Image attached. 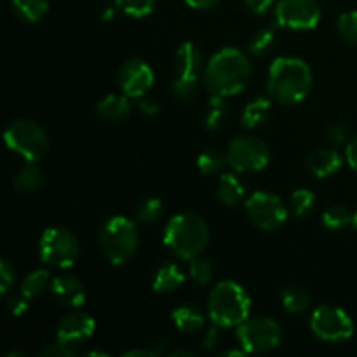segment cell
<instances>
[{"label": "cell", "instance_id": "4316f807", "mask_svg": "<svg viewBox=\"0 0 357 357\" xmlns=\"http://www.w3.org/2000/svg\"><path fill=\"white\" fill-rule=\"evenodd\" d=\"M281 300L284 309L289 314H296V316L298 314H305L309 310L310 302H312L309 293L303 288H300V286H288V288L282 289Z\"/></svg>", "mask_w": 357, "mask_h": 357}, {"label": "cell", "instance_id": "4dcf8cb0", "mask_svg": "<svg viewBox=\"0 0 357 357\" xmlns=\"http://www.w3.org/2000/svg\"><path fill=\"white\" fill-rule=\"evenodd\" d=\"M188 272H190V279L195 282V284L204 286L213 279L215 267H213V264L209 258H202L201 255H199V257L192 258L190 260Z\"/></svg>", "mask_w": 357, "mask_h": 357}, {"label": "cell", "instance_id": "8992f818", "mask_svg": "<svg viewBox=\"0 0 357 357\" xmlns=\"http://www.w3.org/2000/svg\"><path fill=\"white\" fill-rule=\"evenodd\" d=\"M6 145L20 153L26 162H37L49 149V138L44 128L30 119H16L3 131Z\"/></svg>", "mask_w": 357, "mask_h": 357}, {"label": "cell", "instance_id": "f907efd6", "mask_svg": "<svg viewBox=\"0 0 357 357\" xmlns=\"http://www.w3.org/2000/svg\"><path fill=\"white\" fill-rule=\"evenodd\" d=\"M82 354L84 356H105V357H107L108 354H107V352H101V351H91V352H82Z\"/></svg>", "mask_w": 357, "mask_h": 357}, {"label": "cell", "instance_id": "f546056e", "mask_svg": "<svg viewBox=\"0 0 357 357\" xmlns=\"http://www.w3.org/2000/svg\"><path fill=\"white\" fill-rule=\"evenodd\" d=\"M352 218H354V215L349 211V208H345V206L342 204H335V206H330V208L324 211L323 223L326 229L338 230V229H344V227L349 225V223H352Z\"/></svg>", "mask_w": 357, "mask_h": 357}, {"label": "cell", "instance_id": "74e56055", "mask_svg": "<svg viewBox=\"0 0 357 357\" xmlns=\"http://www.w3.org/2000/svg\"><path fill=\"white\" fill-rule=\"evenodd\" d=\"M14 278H16V272H14L13 264L7 258H2L0 261V293L2 295H7L10 286L14 284Z\"/></svg>", "mask_w": 357, "mask_h": 357}, {"label": "cell", "instance_id": "44dd1931", "mask_svg": "<svg viewBox=\"0 0 357 357\" xmlns=\"http://www.w3.org/2000/svg\"><path fill=\"white\" fill-rule=\"evenodd\" d=\"M173 323L181 333H195L206 326V316L195 305H180L171 314Z\"/></svg>", "mask_w": 357, "mask_h": 357}, {"label": "cell", "instance_id": "f35d334b", "mask_svg": "<svg viewBox=\"0 0 357 357\" xmlns=\"http://www.w3.org/2000/svg\"><path fill=\"white\" fill-rule=\"evenodd\" d=\"M324 138L333 146H338L342 143H345V139H347V129H345L344 124L335 122V124H330L324 129Z\"/></svg>", "mask_w": 357, "mask_h": 357}, {"label": "cell", "instance_id": "52a82bcc", "mask_svg": "<svg viewBox=\"0 0 357 357\" xmlns=\"http://www.w3.org/2000/svg\"><path fill=\"white\" fill-rule=\"evenodd\" d=\"M80 253L79 239L65 227H49L38 243V257L49 268L65 271L77 261Z\"/></svg>", "mask_w": 357, "mask_h": 357}, {"label": "cell", "instance_id": "5b68a950", "mask_svg": "<svg viewBox=\"0 0 357 357\" xmlns=\"http://www.w3.org/2000/svg\"><path fill=\"white\" fill-rule=\"evenodd\" d=\"M98 244L103 257L112 265H124L138 250L139 237L136 223L126 216H112L103 223L98 234Z\"/></svg>", "mask_w": 357, "mask_h": 357}, {"label": "cell", "instance_id": "60d3db41", "mask_svg": "<svg viewBox=\"0 0 357 357\" xmlns=\"http://www.w3.org/2000/svg\"><path fill=\"white\" fill-rule=\"evenodd\" d=\"M243 3L253 14H265L272 7L274 0H243Z\"/></svg>", "mask_w": 357, "mask_h": 357}, {"label": "cell", "instance_id": "7dc6e473", "mask_svg": "<svg viewBox=\"0 0 357 357\" xmlns=\"http://www.w3.org/2000/svg\"><path fill=\"white\" fill-rule=\"evenodd\" d=\"M115 16V7H105L103 14H101V20L108 21Z\"/></svg>", "mask_w": 357, "mask_h": 357}, {"label": "cell", "instance_id": "603a6c76", "mask_svg": "<svg viewBox=\"0 0 357 357\" xmlns=\"http://www.w3.org/2000/svg\"><path fill=\"white\" fill-rule=\"evenodd\" d=\"M44 183V174L35 166V162H26L14 176L13 185L20 194H33Z\"/></svg>", "mask_w": 357, "mask_h": 357}, {"label": "cell", "instance_id": "836d02e7", "mask_svg": "<svg viewBox=\"0 0 357 357\" xmlns=\"http://www.w3.org/2000/svg\"><path fill=\"white\" fill-rule=\"evenodd\" d=\"M173 93L180 101L192 103L199 94V79H183V77H174Z\"/></svg>", "mask_w": 357, "mask_h": 357}, {"label": "cell", "instance_id": "30bf717a", "mask_svg": "<svg viewBox=\"0 0 357 357\" xmlns=\"http://www.w3.org/2000/svg\"><path fill=\"white\" fill-rule=\"evenodd\" d=\"M244 206L250 222L264 232L278 230L288 218V209L282 199L271 192H255Z\"/></svg>", "mask_w": 357, "mask_h": 357}, {"label": "cell", "instance_id": "7402d4cb", "mask_svg": "<svg viewBox=\"0 0 357 357\" xmlns=\"http://www.w3.org/2000/svg\"><path fill=\"white\" fill-rule=\"evenodd\" d=\"M246 194V187H244L243 180L237 174L227 173L218 178V185H216V197L220 202L225 206H234L241 201Z\"/></svg>", "mask_w": 357, "mask_h": 357}, {"label": "cell", "instance_id": "4fadbf2b", "mask_svg": "<svg viewBox=\"0 0 357 357\" xmlns=\"http://www.w3.org/2000/svg\"><path fill=\"white\" fill-rule=\"evenodd\" d=\"M119 87L129 98H143L153 86V70L139 58H129L117 73Z\"/></svg>", "mask_w": 357, "mask_h": 357}, {"label": "cell", "instance_id": "816d5d0a", "mask_svg": "<svg viewBox=\"0 0 357 357\" xmlns=\"http://www.w3.org/2000/svg\"><path fill=\"white\" fill-rule=\"evenodd\" d=\"M352 225H354L356 230H357V211L354 213V218H352Z\"/></svg>", "mask_w": 357, "mask_h": 357}, {"label": "cell", "instance_id": "f1b7e54d", "mask_svg": "<svg viewBox=\"0 0 357 357\" xmlns=\"http://www.w3.org/2000/svg\"><path fill=\"white\" fill-rule=\"evenodd\" d=\"M227 164V153L220 152L218 149H206L199 153L197 167L202 174H216L223 169Z\"/></svg>", "mask_w": 357, "mask_h": 357}, {"label": "cell", "instance_id": "b9f144b4", "mask_svg": "<svg viewBox=\"0 0 357 357\" xmlns=\"http://www.w3.org/2000/svg\"><path fill=\"white\" fill-rule=\"evenodd\" d=\"M220 330H222V328H220L218 324H213L211 330H208L204 340H202V349H204V351H213V349H216V345H218L220 342Z\"/></svg>", "mask_w": 357, "mask_h": 357}, {"label": "cell", "instance_id": "e0dca14e", "mask_svg": "<svg viewBox=\"0 0 357 357\" xmlns=\"http://www.w3.org/2000/svg\"><path fill=\"white\" fill-rule=\"evenodd\" d=\"M202 56L199 49L195 47L192 42H183L180 47L176 49L174 54V70H176V77H183V79H199L202 72Z\"/></svg>", "mask_w": 357, "mask_h": 357}, {"label": "cell", "instance_id": "ba28073f", "mask_svg": "<svg viewBox=\"0 0 357 357\" xmlns=\"http://www.w3.org/2000/svg\"><path fill=\"white\" fill-rule=\"evenodd\" d=\"M227 164L237 173H257L271 162L268 145L258 136H236L227 146Z\"/></svg>", "mask_w": 357, "mask_h": 357}, {"label": "cell", "instance_id": "8d00e7d4", "mask_svg": "<svg viewBox=\"0 0 357 357\" xmlns=\"http://www.w3.org/2000/svg\"><path fill=\"white\" fill-rule=\"evenodd\" d=\"M77 354H79V351H77L75 347L63 344L61 340H56L54 344L45 345L44 349L38 351V356H44V357H73Z\"/></svg>", "mask_w": 357, "mask_h": 357}, {"label": "cell", "instance_id": "e575fe53", "mask_svg": "<svg viewBox=\"0 0 357 357\" xmlns=\"http://www.w3.org/2000/svg\"><path fill=\"white\" fill-rule=\"evenodd\" d=\"M337 30L340 37L349 44L357 45V10H349L338 17Z\"/></svg>", "mask_w": 357, "mask_h": 357}, {"label": "cell", "instance_id": "9a60e30c", "mask_svg": "<svg viewBox=\"0 0 357 357\" xmlns=\"http://www.w3.org/2000/svg\"><path fill=\"white\" fill-rule=\"evenodd\" d=\"M49 289L61 305L70 307V309H77V307L84 305V302H86V286L75 275H56V278H52Z\"/></svg>", "mask_w": 357, "mask_h": 357}, {"label": "cell", "instance_id": "6da1fadb", "mask_svg": "<svg viewBox=\"0 0 357 357\" xmlns=\"http://www.w3.org/2000/svg\"><path fill=\"white\" fill-rule=\"evenodd\" d=\"M250 79V58L236 47L220 49L204 68V86L216 96L229 98L243 93Z\"/></svg>", "mask_w": 357, "mask_h": 357}, {"label": "cell", "instance_id": "ee69618b", "mask_svg": "<svg viewBox=\"0 0 357 357\" xmlns=\"http://www.w3.org/2000/svg\"><path fill=\"white\" fill-rule=\"evenodd\" d=\"M139 110H142L145 115H153L159 112V103H157L153 98L143 96L142 100H139Z\"/></svg>", "mask_w": 357, "mask_h": 357}, {"label": "cell", "instance_id": "1f68e13d", "mask_svg": "<svg viewBox=\"0 0 357 357\" xmlns=\"http://www.w3.org/2000/svg\"><path fill=\"white\" fill-rule=\"evenodd\" d=\"M274 42H275L274 28L265 26V28H260V30L251 37L248 47H250V52L253 56H264L274 47Z\"/></svg>", "mask_w": 357, "mask_h": 357}, {"label": "cell", "instance_id": "ffe728a7", "mask_svg": "<svg viewBox=\"0 0 357 357\" xmlns=\"http://www.w3.org/2000/svg\"><path fill=\"white\" fill-rule=\"evenodd\" d=\"M272 103L268 98H255L253 101L244 107L243 115H241V124L246 129H258L271 119Z\"/></svg>", "mask_w": 357, "mask_h": 357}, {"label": "cell", "instance_id": "bcb514c9", "mask_svg": "<svg viewBox=\"0 0 357 357\" xmlns=\"http://www.w3.org/2000/svg\"><path fill=\"white\" fill-rule=\"evenodd\" d=\"M185 2L190 7H194V9H211L220 0H185Z\"/></svg>", "mask_w": 357, "mask_h": 357}, {"label": "cell", "instance_id": "83f0119b", "mask_svg": "<svg viewBox=\"0 0 357 357\" xmlns=\"http://www.w3.org/2000/svg\"><path fill=\"white\" fill-rule=\"evenodd\" d=\"M162 202L157 197H146L143 199L142 202H138V206L135 208V218L136 222L145 223V225H150V223H155L157 220L162 216Z\"/></svg>", "mask_w": 357, "mask_h": 357}, {"label": "cell", "instance_id": "7a4b0ae2", "mask_svg": "<svg viewBox=\"0 0 357 357\" xmlns=\"http://www.w3.org/2000/svg\"><path fill=\"white\" fill-rule=\"evenodd\" d=\"M312 70L303 59L282 56L271 65L267 91L281 105L300 103L312 89Z\"/></svg>", "mask_w": 357, "mask_h": 357}, {"label": "cell", "instance_id": "d6a6232c", "mask_svg": "<svg viewBox=\"0 0 357 357\" xmlns=\"http://www.w3.org/2000/svg\"><path fill=\"white\" fill-rule=\"evenodd\" d=\"M314 206H316V194L309 188H298L291 194V211L298 218L309 215Z\"/></svg>", "mask_w": 357, "mask_h": 357}, {"label": "cell", "instance_id": "277c9868", "mask_svg": "<svg viewBox=\"0 0 357 357\" xmlns=\"http://www.w3.org/2000/svg\"><path fill=\"white\" fill-rule=\"evenodd\" d=\"M251 298L236 281H222L211 289L208 314L213 324L220 328H237L250 317Z\"/></svg>", "mask_w": 357, "mask_h": 357}, {"label": "cell", "instance_id": "5bb4252c", "mask_svg": "<svg viewBox=\"0 0 357 357\" xmlns=\"http://www.w3.org/2000/svg\"><path fill=\"white\" fill-rule=\"evenodd\" d=\"M94 333V319L89 314L73 312L63 317L56 330V338L63 344L79 347L84 342L89 340Z\"/></svg>", "mask_w": 357, "mask_h": 357}, {"label": "cell", "instance_id": "d6986e66", "mask_svg": "<svg viewBox=\"0 0 357 357\" xmlns=\"http://www.w3.org/2000/svg\"><path fill=\"white\" fill-rule=\"evenodd\" d=\"M98 115L108 122H121L131 115L132 107L129 96L122 94H107L96 107Z\"/></svg>", "mask_w": 357, "mask_h": 357}, {"label": "cell", "instance_id": "ab89813d", "mask_svg": "<svg viewBox=\"0 0 357 357\" xmlns=\"http://www.w3.org/2000/svg\"><path fill=\"white\" fill-rule=\"evenodd\" d=\"M7 309L14 314V316H23L28 310V298L21 293H14V295L7 296Z\"/></svg>", "mask_w": 357, "mask_h": 357}, {"label": "cell", "instance_id": "2e32d148", "mask_svg": "<svg viewBox=\"0 0 357 357\" xmlns=\"http://www.w3.org/2000/svg\"><path fill=\"white\" fill-rule=\"evenodd\" d=\"M305 164L317 178H328L340 171L344 157L337 149H316L307 155Z\"/></svg>", "mask_w": 357, "mask_h": 357}, {"label": "cell", "instance_id": "ac0fdd59", "mask_svg": "<svg viewBox=\"0 0 357 357\" xmlns=\"http://www.w3.org/2000/svg\"><path fill=\"white\" fill-rule=\"evenodd\" d=\"M185 281V275L181 268L173 261H166V264L159 265L153 274L152 288L153 291L159 295H169V293L176 291Z\"/></svg>", "mask_w": 357, "mask_h": 357}, {"label": "cell", "instance_id": "8fae6325", "mask_svg": "<svg viewBox=\"0 0 357 357\" xmlns=\"http://www.w3.org/2000/svg\"><path fill=\"white\" fill-rule=\"evenodd\" d=\"M310 330L319 340L342 342L352 337L354 323L345 310L333 305H321L312 312Z\"/></svg>", "mask_w": 357, "mask_h": 357}, {"label": "cell", "instance_id": "484cf974", "mask_svg": "<svg viewBox=\"0 0 357 357\" xmlns=\"http://www.w3.org/2000/svg\"><path fill=\"white\" fill-rule=\"evenodd\" d=\"M229 119V105H227L225 98L216 96L213 94L211 100L208 101V107L204 112V126L209 131H216L222 128Z\"/></svg>", "mask_w": 357, "mask_h": 357}, {"label": "cell", "instance_id": "cb8c5ba5", "mask_svg": "<svg viewBox=\"0 0 357 357\" xmlns=\"http://www.w3.org/2000/svg\"><path fill=\"white\" fill-rule=\"evenodd\" d=\"M51 272H49L47 268H37V271L30 272V274L21 281L20 293L23 296H26L28 300L37 298V296H40L45 289L51 288Z\"/></svg>", "mask_w": 357, "mask_h": 357}, {"label": "cell", "instance_id": "7c38bea8", "mask_svg": "<svg viewBox=\"0 0 357 357\" xmlns=\"http://www.w3.org/2000/svg\"><path fill=\"white\" fill-rule=\"evenodd\" d=\"M275 21L289 30H312L321 20L317 0H279L275 3Z\"/></svg>", "mask_w": 357, "mask_h": 357}, {"label": "cell", "instance_id": "d4e9b609", "mask_svg": "<svg viewBox=\"0 0 357 357\" xmlns=\"http://www.w3.org/2000/svg\"><path fill=\"white\" fill-rule=\"evenodd\" d=\"M13 10L24 23H37L47 14V0H13Z\"/></svg>", "mask_w": 357, "mask_h": 357}, {"label": "cell", "instance_id": "681fc988", "mask_svg": "<svg viewBox=\"0 0 357 357\" xmlns=\"http://www.w3.org/2000/svg\"><path fill=\"white\" fill-rule=\"evenodd\" d=\"M171 356H188V357H192L195 354L192 351H174V352H171Z\"/></svg>", "mask_w": 357, "mask_h": 357}, {"label": "cell", "instance_id": "f6af8a7d", "mask_svg": "<svg viewBox=\"0 0 357 357\" xmlns=\"http://www.w3.org/2000/svg\"><path fill=\"white\" fill-rule=\"evenodd\" d=\"M159 349H132V351H128L124 356L128 357H139V356H146V357H155L159 354Z\"/></svg>", "mask_w": 357, "mask_h": 357}, {"label": "cell", "instance_id": "9c48e42d", "mask_svg": "<svg viewBox=\"0 0 357 357\" xmlns=\"http://www.w3.org/2000/svg\"><path fill=\"white\" fill-rule=\"evenodd\" d=\"M237 338L246 354H261L278 347L282 340L281 326L265 316L248 317L237 326Z\"/></svg>", "mask_w": 357, "mask_h": 357}, {"label": "cell", "instance_id": "7bdbcfd3", "mask_svg": "<svg viewBox=\"0 0 357 357\" xmlns=\"http://www.w3.org/2000/svg\"><path fill=\"white\" fill-rule=\"evenodd\" d=\"M345 159H347L349 166L357 173V136L349 142L347 149H345Z\"/></svg>", "mask_w": 357, "mask_h": 357}, {"label": "cell", "instance_id": "c3c4849f", "mask_svg": "<svg viewBox=\"0 0 357 357\" xmlns=\"http://www.w3.org/2000/svg\"><path fill=\"white\" fill-rule=\"evenodd\" d=\"M244 354H246V351H244V349H241V351H237V349H229V351H223L222 352L223 357H227V356L239 357V356H244Z\"/></svg>", "mask_w": 357, "mask_h": 357}, {"label": "cell", "instance_id": "d590c367", "mask_svg": "<svg viewBox=\"0 0 357 357\" xmlns=\"http://www.w3.org/2000/svg\"><path fill=\"white\" fill-rule=\"evenodd\" d=\"M117 7L132 17H145L155 7V0H117Z\"/></svg>", "mask_w": 357, "mask_h": 357}, {"label": "cell", "instance_id": "3957f363", "mask_svg": "<svg viewBox=\"0 0 357 357\" xmlns=\"http://www.w3.org/2000/svg\"><path fill=\"white\" fill-rule=\"evenodd\" d=\"M162 241L174 257L190 261L209 244V227L206 220L195 213H180L169 220Z\"/></svg>", "mask_w": 357, "mask_h": 357}]
</instances>
